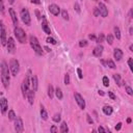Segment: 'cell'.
Listing matches in <instances>:
<instances>
[{"label":"cell","instance_id":"cell-1","mask_svg":"<svg viewBox=\"0 0 133 133\" xmlns=\"http://www.w3.org/2000/svg\"><path fill=\"white\" fill-rule=\"evenodd\" d=\"M1 80L5 88H8L9 85V72H8V66L5 61L1 62Z\"/></svg>","mask_w":133,"mask_h":133},{"label":"cell","instance_id":"cell-2","mask_svg":"<svg viewBox=\"0 0 133 133\" xmlns=\"http://www.w3.org/2000/svg\"><path fill=\"white\" fill-rule=\"evenodd\" d=\"M14 33H15V36H16L17 40L20 42L21 44H24L26 42V33H25V31H24L21 27H18V26L15 27Z\"/></svg>","mask_w":133,"mask_h":133},{"label":"cell","instance_id":"cell-3","mask_svg":"<svg viewBox=\"0 0 133 133\" xmlns=\"http://www.w3.org/2000/svg\"><path fill=\"white\" fill-rule=\"evenodd\" d=\"M9 70L13 76H17V74L20 71V65H19V61L17 59H11L9 61Z\"/></svg>","mask_w":133,"mask_h":133},{"label":"cell","instance_id":"cell-4","mask_svg":"<svg viewBox=\"0 0 133 133\" xmlns=\"http://www.w3.org/2000/svg\"><path fill=\"white\" fill-rule=\"evenodd\" d=\"M29 75H30V71L28 72V75L25 77V79L23 80L22 85H21V90H22L24 97H27V94L29 92V85H30V83H31V81H29Z\"/></svg>","mask_w":133,"mask_h":133},{"label":"cell","instance_id":"cell-5","mask_svg":"<svg viewBox=\"0 0 133 133\" xmlns=\"http://www.w3.org/2000/svg\"><path fill=\"white\" fill-rule=\"evenodd\" d=\"M21 19L23 23L25 24V25H30V22H31V19H30V15H29V12L28 9L26 8H23L21 11Z\"/></svg>","mask_w":133,"mask_h":133},{"label":"cell","instance_id":"cell-6","mask_svg":"<svg viewBox=\"0 0 133 133\" xmlns=\"http://www.w3.org/2000/svg\"><path fill=\"white\" fill-rule=\"evenodd\" d=\"M74 97H75V100H76V102H77V104L79 105V107L81 108V109H84V108H85V101H84V99L82 98V96L80 95V94L75 93Z\"/></svg>","mask_w":133,"mask_h":133},{"label":"cell","instance_id":"cell-7","mask_svg":"<svg viewBox=\"0 0 133 133\" xmlns=\"http://www.w3.org/2000/svg\"><path fill=\"white\" fill-rule=\"evenodd\" d=\"M15 130L17 132H22L24 130V126H23V121L20 117H17L15 120Z\"/></svg>","mask_w":133,"mask_h":133},{"label":"cell","instance_id":"cell-8","mask_svg":"<svg viewBox=\"0 0 133 133\" xmlns=\"http://www.w3.org/2000/svg\"><path fill=\"white\" fill-rule=\"evenodd\" d=\"M98 8H99V11H100V15L103 17V18H105L108 16V8L106 7V5L104 3H102L100 2L99 3V6H98Z\"/></svg>","mask_w":133,"mask_h":133},{"label":"cell","instance_id":"cell-9","mask_svg":"<svg viewBox=\"0 0 133 133\" xmlns=\"http://www.w3.org/2000/svg\"><path fill=\"white\" fill-rule=\"evenodd\" d=\"M1 44L2 46H5L7 44V40H6V30H5V26L3 25V23H1Z\"/></svg>","mask_w":133,"mask_h":133},{"label":"cell","instance_id":"cell-10","mask_svg":"<svg viewBox=\"0 0 133 133\" xmlns=\"http://www.w3.org/2000/svg\"><path fill=\"white\" fill-rule=\"evenodd\" d=\"M0 108H1V112L2 114H4V113L6 112L7 108H8V104H7V100L5 99V98H1L0 99Z\"/></svg>","mask_w":133,"mask_h":133},{"label":"cell","instance_id":"cell-11","mask_svg":"<svg viewBox=\"0 0 133 133\" xmlns=\"http://www.w3.org/2000/svg\"><path fill=\"white\" fill-rule=\"evenodd\" d=\"M49 12L52 15H54V16H58L60 13V8L58 5H56V4H50V5H49Z\"/></svg>","mask_w":133,"mask_h":133},{"label":"cell","instance_id":"cell-12","mask_svg":"<svg viewBox=\"0 0 133 133\" xmlns=\"http://www.w3.org/2000/svg\"><path fill=\"white\" fill-rule=\"evenodd\" d=\"M6 46H7V50H8L9 53H13L15 51V47H16V45H15V41H14L13 38H8Z\"/></svg>","mask_w":133,"mask_h":133},{"label":"cell","instance_id":"cell-13","mask_svg":"<svg viewBox=\"0 0 133 133\" xmlns=\"http://www.w3.org/2000/svg\"><path fill=\"white\" fill-rule=\"evenodd\" d=\"M103 50H104V48H103L102 45H98L95 49L93 50V54L95 55L96 57H100L102 55V53H103Z\"/></svg>","mask_w":133,"mask_h":133},{"label":"cell","instance_id":"cell-14","mask_svg":"<svg viewBox=\"0 0 133 133\" xmlns=\"http://www.w3.org/2000/svg\"><path fill=\"white\" fill-rule=\"evenodd\" d=\"M42 28H43V30L45 31L47 34H51V29H50V27H49V25H48V22H47V20H46V18H45V17L43 18V22H42Z\"/></svg>","mask_w":133,"mask_h":133},{"label":"cell","instance_id":"cell-15","mask_svg":"<svg viewBox=\"0 0 133 133\" xmlns=\"http://www.w3.org/2000/svg\"><path fill=\"white\" fill-rule=\"evenodd\" d=\"M113 57H114L117 61L121 60L123 58V51L119 48H115L114 51H113Z\"/></svg>","mask_w":133,"mask_h":133},{"label":"cell","instance_id":"cell-16","mask_svg":"<svg viewBox=\"0 0 133 133\" xmlns=\"http://www.w3.org/2000/svg\"><path fill=\"white\" fill-rule=\"evenodd\" d=\"M8 12H9V15H11V18H12V21L14 23V25H18V18H17V15L15 13L14 8H8Z\"/></svg>","mask_w":133,"mask_h":133},{"label":"cell","instance_id":"cell-17","mask_svg":"<svg viewBox=\"0 0 133 133\" xmlns=\"http://www.w3.org/2000/svg\"><path fill=\"white\" fill-rule=\"evenodd\" d=\"M30 45H31L32 49L37 54H38V55H43V50H42V47L40 46V44H30Z\"/></svg>","mask_w":133,"mask_h":133},{"label":"cell","instance_id":"cell-18","mask_svg":"<svg viewBox=\"0 0 133 133\" xmlns=\"http://www.w3.org/2000/svg\"><path fill=\"white\" fill-rule=\"evenodd\" d=\"M31 85H32V90L34 91V92H37V90H38V77L36 76V75H33L32 77H31Z\"/></svg>","mask_w":133,"mask_h":133},{"label":"cell","instance_id":"cell-19","mask_svg":"<svg viewBox=\"0 0 133 133\" xmlns=\"http://www.w3.org/2000/svg\"><path fill=\"white\" fill-rule=\"evenodd\" d=\"M27 99H28V102L29 104L32 105L33 104V101H34V91H29L28 94H27Z\"/></svg>","mask_w":133,"mask_h":133},{"label":"cell","instance_id":"cell-20","mask_svg":"<svg viewBox=\"0 0 133 133\" xmlns=\"http://www.w3.org/2000/svg\"><path fill=\"white\" fill-rule=\"evenodd\" d=\"M102 110H103V112L105 113L106 115H111L112 114V112H113V109H112V107L111 106H104L102 108Z\"/></svg>","mask_w":133,"mask_h":133},{"label":"cell","instance_id":"cell-21","mask_svg":"<svg viewBox=\"0 0 133 133\" xmlns=\"http://www.w3.org/2000/svg\"><path fill=\"white\" fill-rule=\"evenodd\" d=\"M113 79H114V81H115V83L119 86H121L122 84H123V81H122V78H121V76L119 75V74H114L113 75Z\"/></svg>","mask_w":133,"mask_h":133},{"label":"cell","instance_id":"cell-22","mask_svg":"<svg viewBox=\"0 0 133 133\" xmlns=\"http://www.w3.org/2000/svg\"><path fill=\"white\" fill-rule=\"evenodd\" d=\"M59 131L62 132V133H67V132L69 131V127H68V125H67L66 122H62V123H61V125H60V130H59Z\"/></svg>","mask_w":133,"mask_h":133},{"label":"cell","instance_id":"cell-23","mask_svg":"<svg viewBox=\"0 0 133 133\" xmlns=\"http://www.w3.org/2000/svg\"><path fill=\"white\" fill-rule=\"evenodd\" d=\"M41 116H42V119L45 120V121L48 119V113H47L46 109L43 106H41Z\"/></svg>","mask_w":133,"mask_h":133},{"label":"cell","instance_id":"cell-24","mask_svg":"<svg viewBox=\"0 0 133 133\" xmlns=\"http://www.w3.org/2000/svg\"><path fill=\"white\" fill-rule=\"evenodd\" d=\"M17 119V116H16V113H15V111L13 109H11L8 111V120L9 121H15Z\"/></svg>","mask_w":133,"mask_h":133},{"label":"cell","instance_id":"cell-25","mask_svg":"<svg viewBox=\"0 0 133 133\" xmlns=\"http://www.w3.org/2000/svg\"><path fill=\"white\" fill-rule=\"evenodd\" d=\"M113 32H114V37L117 38V40H120L121 38V30H120V28L115 26L114 28H113Z\"/></svg>","mask_w":133,"mask_h":133},{"label":"cell","instance_id":"cell-26","mask_svg":"<svg viewBox=\"0 0 133 133\" xmlns=\"http://www.w3.org/2000/svg\"><path fill=\"white\" fill-rule=\"evenodd\" d=\"M54 93H55V91H54V88L52 85H49L48 87V96L50 99H53V96H54Z\"/></svg>","mask_w":133,"mask_h":133},{"label":"cell","instance_id":"cell-27","mask_svg":"<svg viewBox=\"0 0 133 133\" xmlns=\"http://www.w3.org/2000/svg\"><path fill=\"white\" fill-rule=\"evenodd\" d=\"M55 95L57 97V99L58 100H61L62 99V92L60 90V87H56V90H55Z\"/></svg>","mask_w":133,"mask_h":133},{"label":"cell","instance_id":"cell-28","mask_svg":"<svg viewBox=\"0 0 133 133\" xmlns=\"http://www.w3.org/2000/svg\"><path fill=\"white\" fill-rule=\"evenodd\" d=\"M61 17L63 18V20H67V21L69 20V14L66 9H62L61 11Z\"/></svg>","mask_w":133,"mask_h":133},{"label":"cell","instance_id":"cell-29","mask_svg":"<svg viewBox=\"0 0 133 133\" xmlns=\"http://www.w3.org/2000/svg\"><path fill=\"white\" fill-rule=\"evenodd\" d=\"M107 67H109L110 69H115V63H114V61L111 60V59H108V60H107Z\"/></svg>","mask_w":133,"mask_h":133},{"label":"cell","instance_id":"cell-30","mask_svg":"<svg viewBox=\"0 0 133 133\" xmlns=\"http://www.w3.org/2000/svg\"><path fill=\"white\" fill-rule=\"evenodd\" d=\"M29 42H30V44H40L38 41V38L33 36H30V38H29Z\"/></svg>","mask_w":133,"mask_h":133},{"label":"cell","instance_id":"cell-31","mask_svg":"<svg viewBox=\"0 0 133 133\" xmlns=\"http://www.w3.org/2000/svg\"><path fill=\"white\" fill-rule=\"evenodd\" d=\"M106 41H107V43L109 44V45H112V43H113V36L108 34V36L106 37Z\"/></svg>","mask_w":133,"mask_h":133},{"label":"cell","instance_id":"cell-32","mask_svg":"<svg viewBox=\"0 0 133 133\" xmlns=\"http://www.w3.org/2000/svg\"><path fill=\"white\" fill-rule=\"evenodd\" d=\"M103 84H104V86H106V87L109 86V79H108L107 76L103 77Z\"/></svg>","mask_w":133,"mask_h":133},{"label":"cell","instance_id":"cell-33","mask_svg":"<svg viewBox=\"0 0 133 133\" xmlns=\"http://www.w3.org/2000/svg\"><path fill=\"white\" fill-rule=\"evenodd\" d=\"M60 114L59 113H56V114H54V116H53V121L55 122V123H58V122H60Z\"/></svg>","mask_w":133,"mask_h":133},{"label":"cell","instance_id":"cell-34","mask_svg":"<svg viewBox=\"0 0 133 133\" xmlns=\"http://www.w3.org/2000/svg\"><path fill=\"white\" fill-rule=\"evenodd\" d=\"M104 38H105V37H104V34H103V33H100V36L98 37V38H97V41H96V42H97V43H99V44L102 43V42H104Z\"/></svg>","mask_w":133,"mask_h":133},{"label":"cell","instance_id":"cell-35","mask_svg":"<svg viewBox=\"0 0 133 133\" xmlns=\"http://www.w3.org/2000/svg\"><path fill=\"white\" fill-rule=\"evenodd\" d=\"M125 91L127 92V94H128L129 96H132V95H133V90H132V87L126 86V87H125Z\"/></svg>","mask_w":133,"mask_h":133},{"label":"cell","instance_id":"cell-36","mask_svg":"<svg viewBox=\"0 0 133 133\" xmlns=\"http://www.w3.org/2000/svg\"><path fill=\"white\" fill-rule=\"evenodd\" d=\"M87 45H88V43H87V41H85V40H81V41L79 42V47H81V48L86 47Z\"/></svg>","mask_w":133,"mask_h":133},{"label":"cell","instance_id":"cell-37","mask_svg":"<svg viewBox=\"0 0 133 133\" xmlns=\"http://www.w3.org/2000/svg\"><path fill=\"white\" fill-rule=\"evenodd\" d=\"M47 43H49V44H52V45H56V41L54 40L53 38H50V37H49V38H47Z\"/></svg>","mask_w":133,"mask_h":133},{"label":"cell","instance_id":"cell-38","mask_svg":"<svg viewBox=\"0 0 133 133\" xmlns=\"http://www.w3.org/2000/svg\"><path fill=\"white\" fill-rule=\"evenodd\" d=\"M128 65L130 67L131 72H133V58H129V59H128Z\"/></svg>","mask_w":133,"mask_h":133},{"label":"cell","instance_id":"cell-39","mask_svg":"<svg viewBox=\"0 0 133 133\" xmlns=\"http://www.w3.org/2000/svg\"><path fill=\"white\" fill-rule=\"evenodd\" d=\"M65 83L66 84H70V75L69 74H66L65 75Z\"/></svg>","mask_w":133,"mask_h":133},{"label":"cell","instance_id":"cell-40","mask_svg":"<svg viewBox=\"0 0 133 133\" xmlns=\"http://www.w3.org/2000/svg\"><path fill=\"white\" fill-rule=\"evenodd\" d=\"M86 120H87V123H88V124H91V125L94 124V121H93V119L91 117L90 114H86Z\"/></svg>","mask_w":133,"mask_h":133},{"label":"cell","instance_id":"cell-41","mask_svg":"<svg viewBox=\"0 0 133 133\" xmlns=\"http://www.w3.org/2000/svg\"><path fill=\"white\" fill-rule=\"evenodd\" d=\"M108 96H109V98L111 100H115L116 99V97H115V95L113 94L112 92H108Z\"/></svg>","mask_w":133,"mask_h":133},{"label":"cell","instance_id":"cell-42","mask_svg":"<svg viewBox=\"0 0 133 133\" xmlns=\"http://www.w3.org/2000/svg\"><path fill=\"white\" fill-rule=\"evenodd\" d=\"M74 8H75V11H76L77 13H80V12H81V11H80V6H79V4H78V3L74 4Z\"/></svg>","mask_w":133,"mask_h":133},{"label":"cell","instance_id":"cell-43","mask_svg":"<svg viewBox=\"0 0 133 133\" xmlns=\"http://www.w3.org/2000/svg\"><path fill=\"white\" fill-rule=\"evenodd\" d=\"M77 73H78V77H79L80 79H82V78H83V75H82V71H81V69H77Z\"/></svg>","mask_w":133,"mask_h":133},{"label":"cell","instance_id":"cell-44","mask_svg":"<svg viewBox=\"0 0 133 133\" xmlns=\"http://www.w3.org/2000/svg\"><path fill=\"white\" fill-rule=\"evenodd\" d=\"M88 38H90V40H92V41H97L95 34H90V36H88Z\"/></svg>","mask_w":133,"mask_h":133},{"label":"cell","instance_id":"cell-45","mask_svg":"<svg viewBox=\"0 0 133 133\" xmlns=\"http://www.w3.org/2000/svg\"><path fill=\"white\" fill-rule=\"evenodd\" d=\"M50 131H51L52 133H55V132H57V131H58V129H57V128H56L55 126H52V127H51V129H50Z\"/></svg>","mask_w":133,"mask_h":133},{"label":"cell","instance_id":"cell-46","mask_svg":"<svg viewBox=\"0 0 133 133\" xmlns=\"http://www.w3.org/2000/svg\"><path fill=\"white\" fill-rule=\"evenodd\" d=\"M94 15L97 17V16H99L100 15V11H99V8H95V11H94Z\"/></svg>","mask_w":133,"mask_h":133},{"label":"cell","instance_id":"cell-47","mask_svg":"<svg viewBox=\"0 0 133 133\" xmlns=\"http://www.w3.org/2000/svg\"><path fill=\"white\" fill-rule=\"evenodd\" d=\"M121 128H122V123H119V124L115 126V130L119 131V130H121Z\"/></svg>","mask_w":133,"mask_h":133},{"label":"cell","instance_id":"cell-48","mask_svg":"<svg viewBox=\"0 0 133 133\" xmlns=\"http://www.w3.org/2000/svg\"><path fill=\"white\" fill-rule=\"evenodd\" d=\"M0 3H1V13H4V4H3V0H0Z\"/></svg>","mask_w":133,"mask_h":133},{"label":"cell","instance_id":"cell-49","mask_svg":"<svg viewBox=\"0 0 133 133\" xmlns=\"http://www.w3.org/2000/svg\"><path fill=\"white\" fill-rule=\"evenodd\" d=\"M98 131H99V132H106V130L104 129V128H103V127H99V128H98Z\"/></svg>","mask_w":133,"mask_h":133},{"label":"cell","instance_id":"cell-50","mask_svg":"<svg viewBox=\"0 0 133 133\" xmlns=\"http://www.w3.org/2000/svg\"><path fill=\"white\" fill-rule=\"evenodd\" d=\"M31 2H32V3H36V4H40V3H41L40 0H31Z\"/></svg>","mask_w":133,"mask_h":133},{"label":"cell","instance_id":"cell-51","mask_svg":"<svg viewBox=\"0 0 133 133\" xmlns=\"http://www.w3.org/2000/svg\"><path fill=\"white\" fill-rule=\"evenodd\" d=\"M98 94H99L100 96H104V95H105L104 92H103V91H98Z\"/></svg>","mask_w":133,"mask_h":133},{"label":"cell","instance_id":"cell-52","mask_svg":"<svg viewBox=\"0 0 133 133\" xmlns=\"http://www.w3.org/2000/svg\"><path fill=\"white\" fill-rule=\"evenodd\" d=\"M44 49L46 50V52H50V51H51V49H49L48 47H44Z\"/></svg>","mask_w":133,"mask_h":133},{"label":"cell","instance_id":"cell-53","mask_svg":"<svg viewBox=\"0 0 133 133\" xmlns=\"http://www.w3.org/2000/svg\"><path fill=\"white\" fill-rule=\"evenodd\" d=\"M36 13H37V16H38V19H41V16H40V13H38V11H37Z\"/></svg>","mask_w":133,"mask_h":133},{"label":"cell","instance_id":"cell-54","mask_svg":"<svg viewBox=\"0 0 133 133\" xmlns=\"http://www.w3.org/2000/svg\"><path fill=\"white\" fill-rule=\"evenodd\" d=\"M129 49H130V51H131V52H133V44L130 46V48H129Z\"/></svg>","mask_w":133,"mask_h":133},{"label":"cell","instance_id":"cell-55","mask_svg":"<svg viewBox=\"0 0 133 133\" xmlns=\"http://www.w3.org/2000/svg\"><path fill=\"white\" fill-rule=\"evenodd\" d=\"M8 2H9V3H11V4H13V3L15 2V0H8Z\"/></svg>","mask_w":133,"mask_h":133},{"label":"cell","instance_id":"cell-56","mask_svg":"<svg viewBox=\"0 0 133 133\" xmlns=\"http://www.w3.org/2000/svg\"><path fill=\"white\" fill-rule=\"evenodd\" d=\"M130 34H133V28L132 27L130 28Z\"/></svg>","mask_w":133,"mask_h":133},{"label":"cell","instance_id":"cell-57","mask_svg":"<svg viewBox=\"0 0 133 133\" xmlns=\"http://www.w3.org/2000/svg\"><path fill=\"white\" fill-rule=\"evenodd\" d=\"M127 123H131V119L129 117V119H127Z\"/></svg>","mask_w":133,"mask_h":133},{"label":"cell","instance_id":"cell-58","mask_svg":"<svg viewBox=\"0 0 133 133\" xmlns=\"http://www.w3.org/2000/svg\"><path fill=\"white\" fill-rule=\"evenodd\" d=\"M131 16H132V18H133V9H132V12H131Z\"/></svg>","mask_w":133,"mask_h":133},{"label":"cell","instance_id":"cell-59","mask_svg":"<svg viewBox=\"0 0 133 133\" xmlns=\"http://www.w3.org/2000/svg\"><path fill=\"white\" fill-rule=\"evenodd\" d=\"M94 1H96V2H97V1H99V0H94Z\"/></svg>","mask_w":133,"mask_h":133},{"label":"cell","instance_id":"cell-60","mask_svg":"<svg viewBox=\"0 0 133 133\" xmlns=\"http://www.w3.org/2000/svg\"><path fill=\"white\" fill-rule=\"evenodd\" d=\"M105 1H108V0H105Z\"/></svg>","mask_w":133,"mask_h":133}]
</instances>
